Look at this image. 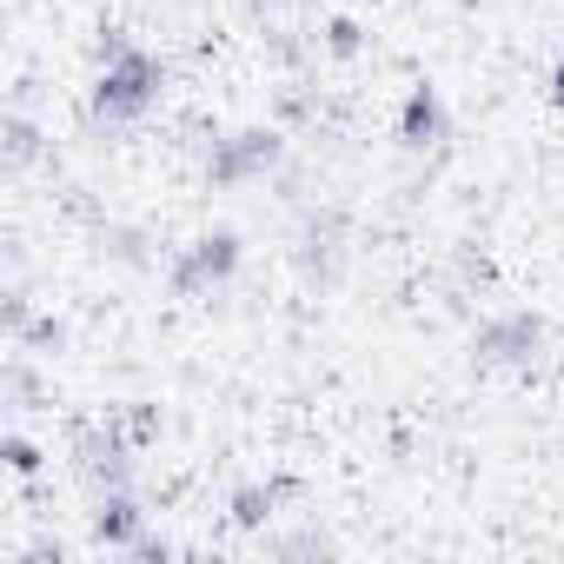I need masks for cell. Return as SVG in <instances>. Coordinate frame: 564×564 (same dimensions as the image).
Wrapping results in <instances>:
<instances>
[{
  "instance_id": "cell-1",
  "label": "cell",
  "mask_w": 564,
  "mask_h": 564,
  "mask_svg": "<svg viewBox=\"0 0 564 564\" xmlns=\"http://www.w3.org/2000/svg\"><path fill=\"white\" fill-rule=\"evenodd\" d=\"M166 87V67L133 47L127 34H107L100 41V80H94V127H133Z\"/></svg>"
},
{
  "instance_id": "cell-2",
  "label": "cell",
  "mask_w": 564,
  "mask_h": 564,
  "mask_svg": "<svg viewBox=\"0 0 564 564\" xmlns=\"http://www.w3.org/2000/svg\"><path fill=\"white\" fill-rule=\"evenodd\" d=\"M279 160H286V133H279V127L219 133L213 153H206V186H252V180L279 173Z\"/></svg>"
},
{
  "instance_id": "cell-3",
  "label": "cell",
  "mask_w": 564,
  "mask_h": 564,
  "mask_svg": "<svg viewBox=\"0 0 564 564\" xmlns=\"http://www.w3.org/2000/svg\"><path fill=\"white\" fill-rule=\"evenodd\" d=\"M239 232L232 226H219V232H199L193 246H180V259H173V272H166V286L180 293V300H206V293H219L226 279L239 272Z\"/></svg>"
},
{
  "instance_id": "cell-4",
  "label": "cell",
  "mask_w": 564,
  "mask_h": 564,
  "mask_svg": "<svg viewBox=\"0 0 564 564\" xmlns=\"http://www.w3.org/2000/svg\"><path fill=\"white\" fill-rule=\"evenodd\" d=\"M544 352V319L538 313H498L471 333V359L491 366V372H518Z\"/></svg>"
},
{
  "instance_id": "cell-5",
  "label": "cell",
  "mask_w": 564,
  "mask_h": 564,
  "mask_svg": "<svg viewBox=\"0 0 564 564\" xmlns=\"http://www.w3.org/2000/svg\"><path fill=\"white\" fill-rule=\"evenodd\" d=\"M445 133H452V113H445V94H438L432 80H419V87L405 94V107H399V120H392V140H399L405 153H425V147H445Z\"/></svg>"
},
{
  "instance_id": "cell-6",
  "label": "cell",
  "mask_w": 564,
  "mask_h": 564,
  "mask_svg": "<svg viewBox=\"0 0 564 564\" xmlns=\"http://www.w3.org/2000/svg\"><path fill=\"white\" fill-rule=\"evenodd\" d=\"M94 538H100L107 551H133V544L147 538V511H140L133 485H120V491H100V511H94Z\"/></svg>"
},
{
  "instance_id": "cell-7",
  "label": "cell",
  "mask_w": 564,
  "mask_h": 564,
  "mask_svg": "<svg viewBox=\"0 0 564 564\" xmlns=\"http://www.w3.org/2000/svg\"><path fill=\"white\" fill-rule=\"evenodd\" d=\"M286 498H293V485H279V478H272V485H239V491H232V524H239V531H259Z\"/></svg>"
},
{
  "instance_id": "cell-8",
  "label": "cell",
  "mask_w": 564,
  "mask_h": 564,
  "mask_svg": "<svg viewBox=\"0 0 564 564\" xmlns=\"http://www.w3.org/2000/svg\"><path fill=\"white\" fill-rule=\"evenodd\" d=\"M87 471H94V485H100V491L133 485V458H127V445H120V438H87Z\"/></svg>"
},
{
  "instance_id": "cell-9",
  "label": "cell",
  "mask_w": 564,
  "mask_h": 564,
  "mask_svg": "<svg viewBox=\"0 0 564 564\" xmlns=\"http://www.w3.org/2000/svg\"><path fill=\"white\" fill-rule=\"evenodd\" d=\"M339 232H346V219H339V213H319V219L306 226V252H300V259H306V272H313V265H319V272H333V259H339Z\"/></svg>"
},
{
  "instance_id": "cell-10",
  "label": "cell",
  "mask_w": 564,
  "mask_h": 564,
  "mask_svg": "<svg viewBox=\"0 0 564 564\" xmlns=\"http://www.w3.org/2000/svg\"><path fill=\"white\" fill-rule=\"evenodd\" d=\"M107 252L127 259V265H147V232H140V226H113V232H107Z\"/></svg>"
},
{
  "instance_id": "cell-11",
  "label": "cell",
  "mask_w": 564,
  "mask_h": 564,
  "mask_svg": "<svg viewBox=\"0 0 564 564\" xmlns=\"http://www.w3.org/2000/svg\"><path fill=\"white\" fill-rule=\"evenodd\" d=\"M326 47H333L339 61H352V54H359V21H346V14L326 21Z\"/></svg>"
},
{
  "instance_id": "cell-12",
  "label": "cell",
  "mask_w": 564,
  "mask_h": 564,
  "mask_svg": "<svg viewBox=\"0 0 564 564\" xmlns=\"http://www.w3.org/2000/svg\"><path fill=\"white\" fill-rule=\"evenodd\" d=\"M0 452H8V465H14V471H21V478H28V471H34V465H41V452H34V445H28V438H21V432H8V445H0Z\"/></svg>"
},
{
  "instance_id": "cell-13",
  "label": "cell",
  "mask_w": 564,
  "mask_h": 564,
  "mask_svg": "<svg viewBox=\"0 0 564 564\" xmlns=\"http://www.w3.org/2000/svg\"><path fill=\"white\" fill-rule=\"evenodd\" d=\"M21 333H28L34 346H61V339H67V333H61V319H41V326H21Z\"/></svg>"
},
{
  "instance_id": "cell-14",
  "label": "cell",
  "mask_w": 564,
  "mask_h": 564,
  "mask_svg": "<svg viewBox=\"0 0 564 564\" xmlns=\"http://www.w3.org/2000/svg\"><path fill=\"white\" fill-rule=\"evenodd\" d=\"M8 133H14V160H28L34 153V127L28 120H8Z\"/></svg>"
},
{
  "instance_id": "cell-15",
  "label": "cell",
  "mask_w": 564,
  "mask_h": 564,
  "mask_svg": "<svg viewBox=\"0 0 564 564\" xmlns=\"http://www.w3.org/2000/svg\"><path fill=\"white\" fill-rule=\"evenodd\" d=\"M551 107L564 113V54H557V67H551Z\"/></svg>"
},
{
  "instance_id": "cell-16",
  "label": "cell",
  "mask_w": 564,
  "mask_h": 564,
  "mask_svg": "<svg viewBox=\"0 0 564 564\" xmlns=\"http://www.w3.org/2000/svg\"><path fill=\"white\" fill-rule=\"evenodd\" d=\"M252 8H279V0H252Z\"/></svg>"
}]
</instances>
